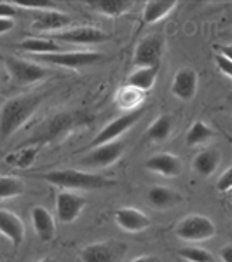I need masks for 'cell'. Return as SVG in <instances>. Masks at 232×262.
<instances>
[{
	"label": "cell",
	"instance_id": "25",
	"mask_svg": "<svg viewBox=\"0 0 232 262\" xmlns=\"http://www.w3.org/2000/svg\"><path fill=\"white\" fill-rule=\"evenodd\" d=\"M159 75V67H150V69H138L134 70L126 81V86H131L134 90L147 93L154 88Z\"/></svg>",
	"mask_w": 232,
	"mask_h": 262
},
{
	"label": "cell",
	"instance_id": "17",
	"mask_svg": "<svg viewBox=\"0 0 232 262\" xmlns=\"http://www.w3.org/2000/svg\"><path fill=\"white\" fill-rule=\"evenodd\" d=\"M0 234H4L12 243V247H19L25 239V224L16 213L0 210Z\"/></svg>",
	"mask_w": 232,
	"mask_h": 262
},
{
	"label": "cell",
	"instance_id": "14",
	"mask_svg": "<svg viewBox=\"0 0 232 262\" xmlns=\"http://www.w3.org/2000/svg\"><path fill=\"white\" fill-rule=\"evenodd\" d=\"M70 23H72V18L66 12H61L58 9H48V11L35 12L32 28L39 32L58 33L60 30H66V27H70Z\"/></svg>",
	"mask_w": 232,
	"mask_h": 262
},
{
	"label": "cell",
	"instance_id": "6",
	"mask_svg": "<svg viewBox=\"0 0 232 262\" xmlns=\"http://www.w3.org/2000/svg\"><path fill=\"white\" fill-rule=\"evenodd\" d=\"M6 69L9 72L12 81L16 84H21V86L23 84L40 82L51 75V70L48 67L40 65L37 61L23 60V58H16V56L6 58Z\"/></svg>",
	"mask_w": 232,
	"mask_h": 262
},
{
	"label": "cell",
	"instance_id": "13",
	"mask_svg": "<svg viewBox=\"0 0 232 262\" xmlns=\"http://www.w3.org/2000/svg\"><path fill=\"white\" fill-rule=\"evenodd\" d=\"M197 86H199V77H197V72L192 69H180L173 77L171 82V93L175 98L182 101H191L194 100L197 93Z\"/></svg>",
	"mask_w": 232,
	"mask_h": 262
},
{
	"label": "cell",
	"instance_id": "8",
	"mask_svg": "<svg viewBox=\"0 0 232 262\" xmlns=\"http://www.w3.org/2000/svg\"><path fill=\"white\" fill-rule=\"evenodd\" d=\"M164 53V37L159 33L147 35L140 40V44L134 49L133 63L138 69H150V67L161 65V58Z\"/></svg>",
	"mask_w": 232,
	"mask_h": 262
},
{
	"label": "cell",
	"instance_id": "38",
	"mask_svg": "<svg viewBox=\"0 0 232 262\" xmlns=\"http://www.w3.org/2000/svg\"><path fill=\"white\" fill-rule=\"evenodd\" d=\"M37 262H56L54 259H49V257H45V259H40V260H37Z\"/></svg>",
	"mask_w": 232,
	"mask_h": 262
},
{
	"label": "cell",
	"instance_id": "3",
	"mask_svg": "<svg viewBox=\"0 0 232 262\" xmlns=\"http://www.w3.org/2000/svg\"><path fill=\"white\" fill-rule=\"evenodd\" d=\"M87 122V117L82 112H66V114H58L51 119L45 128L39 131V135L35 137V140L30 143H49L54 140L66 137L70 131H74L79 126H84Z\"/></svg>",
	"mask_w": 232,
	"mask_h": 262
},
{
	"label": "cell",
	"instance_id": "12",
	"mask_svg": "<svg viewBox=\"0 0 232 262\" xmlns=\"http://www.w3.org/2000/svg\"><path fill=\"white\" fill-rule=\"evenodd\" d=\"M86 198L70 191H61L56 196V215L63 224H72L79 219L82 210L86 208Z\"/></svg>",
	"mask_w": 232,
	"mask_h": 262
},
{
	"label": "cell",
	"instance_id": "27",
	"mask_svg": "<svg viewBox=\"0 0 232 262\" xmlns=\"http://www.w3.org/2000/svg\"><path fill=\"white\" fill-rule=\"evenodd\" d=\"M173 131V119L171 116H159L157 119L150 124V128L145 131V138L150 142H164L170 138Z\"/></svg>",
	"mask_w": 232,
	"mask_h": 262
},
{
	"label": "cell",
	"instance_id": "23",
	"mask_svg": "<svg viewBox=\"0 0 232 262\" xmlns=\"http://www.w3.org/2000/svg\"><path fill=\"white\" fill-rule=\"evenodd\" d=\"M220 161H222L220 150L204 149V150H201L196 158H194L192 166H194V171L199 173L201 177H212L213 173L217 171Z\"/></svg>",
	"mask_w": 232,
	"mask_h": 262
},
{
	"label": "cell",
	"instance_id": "22",
	"mask_svg": "<svg viewBox=\"0 0 232 262\" xmlns=\"http://www.w3.org/2000/svg\"><path fill=\"white\" fill-rule=\"evenodd\" d=\"M87 6L98 14L117 18V16L128 14L134 7V2L133 0H95V2H87Z\"/></svg>",
	"mask_w": 232,
	"mask_h": 262
},
{
	"label": "cell",
	"instance_id": "30",
	"mask_svg": "<svg viewBox=\"0 0 232 262\" xmlns=\"http://www.w3.org/2000/svg\"><path fill=\"white\" fill-rule=\"evenodd\" d=\"M35 156H37V147H32V149L16 152L14 158H11V161H14L16 166H19V168H27L33 163Z\"/></svg>",
	"mask_w": 232,
	"mask_h": 262
},
{
	"label": "cell",
	"instance_id": "29",
	"mask_svg": "<svg viewBox=\"0 0 232 262\" xmlns=\"http://www.w3.org/2000/svg\"><path fill=\"white\" fill-rule=\"evenodd\" d=\"M178 257L185 262H215L212 253L201 247L182 248V250H178Z\"/></svg>",
	"mask_w": 232,
	"mask_h": 262
},
{
	"label": "cell",
	"instance_id": "19",
	"mask_svg": "<svg viewBox=\"0 0 232 262\" xmlns=\"http://www.w3.org/2000/svg\"><path fill=\"white\" fill-rule=\"evenodd\" d=\"M147 200L154 208L157 210H168L171 206L178 205V203L183 201L182 194L175 189H170V187H164V185H154V187L149 189L147 192Z\"/></svg>",
	"mask_w": 232,
	"mask_h": 262
},
{
	"label": "cell",
	"instance_id": "4",
	"mask_svg": "<svg viewBox=\"0 0 232 262\" xmlns=\"http://www.w3.org/2000/svg\"><path fill=\"white\" fill-rule=\"evenodd\" d=\"M215 232H217V227H215L213 221L201 213L187 215L175 227V234L180 239H183V242H194V243L212 239Z\"/></svg>",
	"mask_w": 232,
	"mask_h": 262
},
{
	"label": "cell",
	"instance_id": "10",
	"mask_svg": "<svg viewBox=\"0 0 232 262\" xmlns=\"http://www.w3.org/2000/svg\"><path fill=\"white\" fill-rule=\"evenodd\" d=\"M49 39L61 40L74 46H95L108 40V35L103 30L95 27H77V28H68V30L53 33Z\"/></svg>",
	"mask_w": 232,
	"mask_h": 262
},
{
	"label": "cell",
	"instance_id": "9",
	"mask_svg": "<svg viewBox=\"0 0 232 262\" xmlns=\"http://www.w3.org/2000/svg\"><path fill=\"white\" fill-rule=\"evenodd\" d=\"M142 116H143L142 108H138V111H134V112L122 114L121 117H117V119H113L112 122H108V124L96 135V138L92 140L91 147H98V145H105V143H110V142H117L126 131L131 129L133 126L142 119Z\"/></svg>",
	"mask_w": 232,
	"mask_h": 262
},
{
	"label": "cell",
	"instance_id": "37",
	"mask_svg": "<svg viewBox=\"0 0 232 262\" xmlns=\"http://www.w3.org/2000/svg\"><path fill=\"white\" fill-rule=\"evenodd\" d=\"M131 262H159V259H157V257H154V255H142V257L133 259Z\"/></svg>",
	"mask_w": 232,
	"mask_h": 262
},
{
	"label": "cell",
	"instance_id": "7",
	"mask_svg": "<svg viewBox=\"0 0 232 262\" xmlns=\"http://www.w3.org/2000/svg\"><path fill=\"white\" fill-rule=\"evenodd\" d=\"M128 253V245L121 242H98L81 250V262H121Z\"/></svg>",
	"mask_w": 232,
	"mask_h": 262
},
{
	"label": "cell",
	"instance_id": "39",
	"mask_svg": "<svg viewBox=\"0 0 232 262\" xmlns=\"http://www.w3.org/2000/svg\"><path fill=\"white\" fill-rule=\"evenodd\" d=\"M182 262H185V260H182Z\"/></svg>",
	"mask_w": 232,
	"mask_h": 262
},
{
	"label": "cell",
	"instance_id": "32",
	"mask_svg": "<svg viewBox=\"0 0 232 262\" xmlns=\"http://www.w3.org/2000/svg\"><path fill=\"white\" fill-rule=\"evenodd\" d=\"M217 187H218V191L223 192V194L230 192V189H232V168H227V170L222 173V177L217 182Z\"/></svg>",
	"mask_w": 232,
	"mask_h": 262
},
{
	"label": "cell",
	"instance_id": "20",
	"mask_svg": "<svg viewBox=\"0 0 232 262\" xmlns=\"http://www.w3.org/2000/svg\"><path fill=\"white\" fill-rule=\"evenodd\" d=\"M16 49L30 53L33 56H40V54H54V53H63L65 48H61L58 42L53 39H45V37H28L16 44Z\"/></svg>",
	"mask_w": 232,
	"mask_h": 262
},
{
	"label": "cell",
	"instance_id": "28",
	"mask_svg": "<svg viewBox=\"0 0 232 262\" xmlns=\"http://www.w3.org/2000/svg\"><path fill=\"white\" fill-rule=\"evenodd\" d=\"M23 179L12 175H0V200H11V198H18L25 194Z\"/></svg>",
	"mask_w": 232,
	"mask_h": 262
},
{
	"label": "cell",
	"instance_id": "18",
	"mask_svg": "<svg viewBox=\"0 0 232 262\" xmlns=\"http://www.w3.org/2000/svg\"><path fill=\"white\" fill-rule=\"evenodd\" d=\"M30 217L37 236L42 242H51L56 234V222H54L53 215L49 213V210L44 208V206H33Z\"/></svg>",
	"mask_w": 232,
	"mask_h": 262
},
{
	"label": "cell",
	"instance_id": "36",
	"mask_svg": "<svg viewBox=\"0 0 232 262\" xmlns=\"http://www.w3.org/2000/svg\"><path fill=\"white\" fill-rule=\"evenodd\" d=\"M220 259L223 262H232V245H225V247L222 248Z\"/></svg>",
	"mask_w": 232,
	"mask_h": 262
},
{
	"label": "cell",
	"instance_id": "21",
	"mask_svg": "<svg viewBox=\"0 0 232 262\" xmlns=\"http://www.w3.org/2000/svg\"><path fill=\"white\" fill-rule=\"evenodd\" d=\"M176 6L178 4L175 0H152V2H147L142 12L143 23L147 25L157 23V21L164 19L166 16H170L176 9Z\"/></svg>",
	"mask_w": 232,
	"mask_h": 262
},
{
	"label": "cell",
	"instance_id": "34",
	"mask_svg": "<svg viewBox=\"0 0 232 262\" xmlns=\"http://www.w3.org/2000/svg\"><path fill=\"white\" fill-rule=\"evenodd\" d=\"M12 28H14V21H12V19H2V18H0V35H2V33L11 32Z\"/></svg>",
	"mask_w": 232,
	"mask_h": 262
},
{
	"label": "cell",
	"instance_id": "11",
	"mask_svg": "<svg viewBox=\"0 0 232 262\" xmlns=\"http://www.w3.org/2000/svg\"><path fill=\"white\" fill-rule=\"evenodd\" d=\"M122 154H124V143L119 140L110 142L92 147V150L82 159V164L87 168H108L119 161Z\"/></svg>",
	"mask_w": 232,
	"mask_h": 262
},
{
	"label": "cell",
	"instance_id": "5",
	"mask_svg": "<svg viewBox=\"0 0 232 262\" xmlns=\"http://www.w3.org/2000/svg\"><path fill=\"white\" fill-rule=\"evenodd\" d=\"M35 60L37 63H48V65L61 67V69L79 70L101 61L103 54L98 51H63V53L54 54H40V56H35Z\"/></svg>",
	"mask_w": 232,
	"mask_h": 262
},
{
	"label": "cell",
	"instance_id": "31",
	"mask_svg": "<svg viewBox=\"0 0 232 262\" xmlns=\"http://www.w3.org/2000/svg\"><path fill=\"white\" fill-rule=\"evenodd\" d=\"M19 9L12 2H0V18L2 19H12L18 18Z\"/></svg>",
	"mask_w": 232,
	"mask_h": 262
},
{
	"label": "cell",
	"instance_id": "33",
	"mask_svg": "<svg viewBox=\"0 0 232 262\" xmlns=\"http://www.w3.org/2000/svg\"><path fill=\"white\" fill-rule=\"evenodd\" d=\"M215 63H217V67H218V70L222 72L225 77H232V60H229V58H225V56H220V54H217L215 56Z\"/></svg>",
	"mask_w": 232,
	"mask_h": 262
},
{
	"label": "cell",
	"instance_id": "1",
	"mask_svg": "<svg viewBox=\"0 0 232 262\" xmlns=\"http://www.w3.org/2000/svg\"><path fill=\"white\" fill-rule=\"evenodd\" d=\"M44 100L45 95H19L4 101L0 107V140H7L23 128Z\"/></svg>",
	"mask_w": 232,
	"mask_h": 262
},
{
	"label": "cell",
	"instance_id": "2",
	"mask_svg": "<svg viewBox=\"0 0 232 262\" xmlns=\"http://www.w3.org/2000/svg\"><path fill=\"white\" fill-rule=\"evenodd\" d=\"M39 179L49 182L53 185L70 191V189H77V191H91V189H103L115 185L113 180H108L101 175L89 171L74 170V168H66V170H54L49 173H42Z\"/></svg>",
	"mask_w": 232,
	"mask_h": 262
},
{
	"label": "cell",
	"instance_id": "16",
	"mask_svg": "<svg viewBox=\"0 0 232 262\" xmlns=\"http://www.w3.org/2000/svg\"><path fill=\"white\" fill-rule=\"evenodd\" d=\"M145 168L149 171L157 173V175L173 179V177H178L182 173V161H180L178 156L163 152V154H155L150 159H147Z\"/></svg>",
	"mask_w": 232,
	"mask_h": 262
},
{
	"label": "cell",
	"instance_id": "15",
	"mask_svg": "<svg viewBox=\"0 0 232 262\" xmlns=\"http://www.w3.org/2000/svg\"><path fill=\"white\" fill-rule=\"evenodd\" d=\"M113 221L121 229L128 232H143L150 227V219L142 210L133 208V206H126L113 213Z\"/></svg>",
	"mask_w": 232,
	"mask_h": 262
},
{
	"label": "cell",
	"instance_id": "24",
	"mask_svg": "<svg viewBox=\"0 0 232 262\" xmlns=\"http://www.w3.org/2000/svg\"><path fill=\"white\" fill-rule=\"evenodd\" d=\"M113 100H115V105L121 111H126V114H128L142 108V103L145 101V93L134 90L131 86H122L115 93V98Z\"/></svg>",
	"mask_w": 232,
	"mask_h": 262
},
{
	"label": "cell",
	"instance_id": "35",
	"mask_svg": "<svg viewBox=\"0 0 232 262\" xmlns=\"http://www.w3.org/2000/svg\"><path fill=\"white\" fill-rule=\"evenodd\" d=\"M215 51H218L220 56H225V58H229V60H232V48L230 46H215Z\"/></svg>",
	"mask_w": 232,
	"mask_h": 262
},
{
	"label": "cell",
	"instance_id": "26",
	"mask_svg": "<svg viewBox=\"0 0 232 262\" xmlns=\"http://www.w3.org/2000/svg\"><path fill=\"white\" fill-rule=\"evenodd\" d=\"M215 137H217V131H215L208 122L196 121L192 124V128L187 131L185 142H187L189 147H197V145H204L206 142H210Z\"/></svg>",
	"mask_w": 232,
	"mask_h": 262
}]
</instances>
